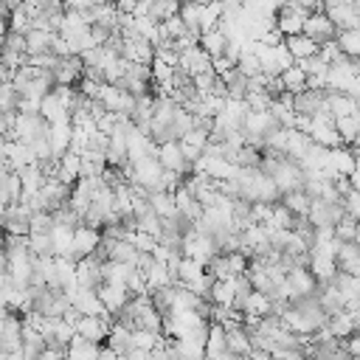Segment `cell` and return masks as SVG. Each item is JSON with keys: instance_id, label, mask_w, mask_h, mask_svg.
<instances>
[{"instance_id": "obj_33", "label": "cell", "mask_w": 360, "mask_h": 360, "mask_svg": "<svg viewBox=\"0 0 360 360\" xmlns=\"http://www.w3.org/2000/svg\"><path fill=\"white\" fill-rule=\"evenodd\" d=\"M236 70L245 76V79H250V76H259L262 73V65H259V56L253 53V45L248 42L245 45V53H242V59L236 62Z\"/></svg>"}, {"instance_id": "obj_49", "label": "cell", "mask_w": 360, "mask_h": 360, "mask_svg": "<svg viewBox=\"0 0 360 360\" xmlns=\"http://www.w3.org/2000/svg\"><path fill=\"white\" fill-rule=\"evenodd\" d=\"M343 211H346V217H352L354 222H360V194L357 191H349L343 197Z\"/></svg>"}, {"instance_id": "obj_22", "label": "cell", "mask_w": 360, "mask_h": 360, "mask_svg": "<svg viewBox=\"0 0 360 360\" xmlns=\"http://www.w3.org/2000/svg\"><path fill=\"white\" fill-rule=\"evenodd\" d=\"M225 45H228V37H225L219 28L200 34V48H202V51H205L211 59H219V56H225Z\"/></svg>"}, {"instance_id": "obj_24", "label": "cell", "mask_w": 360, "mask_h": 360, "mask_svg": "<svg viewBox=\"0 0 360 360\" xmlns=\"http://www.w3.org/2000/svg\"><path fill=\"white\" fill-rule=\"evenodd\" d=\"M354 107L357 101L343 96V93H326V110L332 112V118H349L354 115Z\"/></svg>"}, {"instance_id": "obj_46", "label": "cell", "mask_w": 360, "mask_h": 360, "mask_svg": "<svg viewBox=\"0 0 360 360\" xmlns=\"http://www.w3.org/2000/svg\"><path fill=\"white\" fill-rule=\"evenodd\" d=\"M245 104L250 112H267L273 101L267 98V93H250V96H245Z\"/></svg>"}, {"instance_id": "obj_42", "label": "cell", "mask_w": 360, "mask_h": 360, "mask_svg": "<svg viewBox=\"0 0 360 360\" xmlns=\"http://www.w3.org/2000/svg\"><path fill=\"white\" fill-rule=\"evenodd\" d=\"M0 51H6V53H25V37L8 31V34L0 39Z\"/></svg>"}, {"instance_id": "obj_52", "label": "cell", "mask_w": 360, "mask_h": 360, "mask_svg": "<svg viewBox=\"0 0 360 360\" xmlns=\"http://www.w3.org/2000/svg\"><path fill=\"white\" fill-rule=\"evenodd\" d=\"M20 8H22V14H25L28 20H37V17L42 14V3H39V0H22Z\"/></svg>"}, {"instance_id": "obj_47", "label": "cell", "mask_w": 360, "mask_h": 360, "mask_svg": "<svg viewBox=\"0 0 360 360\" xmlns=\"http://www.w3.org/2000/svg\"><path fill=\"white\" fill-rule=\"evenodd\" d=\"M155 59L163 62V65H169V68H177V59H180V56L172 51L169 42H160V45H155Z\"/></svg>"}, {"instance_id": "obj_16", "label": "cell", "mask_w": 360, "mask_h": 360, "mask_svg": "<svg viewBox=\"0 0 360 360\" xmlns=\"http://www.w3.org/2000/svg\"><path fill=\"white\" fill-rule=\"evenodd\" d=\"M284 48H287V53L292 56V62L312 59V56H318V51H321V45L312 42L309 37H304V34H298V37H287V39H284Z\"/></svg>"}, {"instance_id": "obj_19", "label": "cell", "mask_w": 360, "mask_h": 360, "mask_svg": "<svg viewBox=\"0 0 360 360\" xmlns=\"http://www.w3.org/2000/svg\"><path fill=\"white\" fill-rule=\"evenodd\" d=\"M326 329L332 332V338H335V340H346V338H352V335L357 332V323H354V318H352L346 309H340V312L329 315Z\"/></svg>"}, {"instance_id": "obj_32", "label": "cell", "mask_w": 360, "mask_h": 360, "mask_svg": "<svg viewBox=\"0 0 360 360\" xmlns=\"http://www.w3.org/2000/svg\"><path fill=\"white\" fill-rule=\"evenodd\" d=\"M278 79H281V84H284V93H290V96H301V93L307 90V76H304L295 65H292L290 70H284Z\"/></svg>"}, {"instance_id": "obj_9", "label": "cell", "mask_w": 360, "mask_h": 360, "mask_svg": "<svg viewBox=\"0 0 360 360\" xmlns=\"http://www.w3.org/2000/svg\"><path fill=\"white\" fill-rule=\"evenodd\" d=\"M158 163L163 166V172H174L183 180L191 174V163H186L180 155V141H169V143L158 146Z\"/></svg>"}, {"instance_id": "obj_35", "label": "cell", "mask_w": 360, "mask_h": 360, "mask_svg": "<svg viewBox=\"0 0 360 360\" xmlns=\"http://www.w3.org/2000/svg\"><path fill=\"white\" fill-rule=\"evenodd\" d=\"M202 273H205L202 264H197V262H191V259L183 256V262H180V267H177V273H174V278H177L180 287H186V284H191L194 278H200Z\"/></svg>"}, {"instance_id": "obj_36", "label": "cell", "mask_w": 360, "mask_h": 360, "mask_svg": "<svg viewBox=\"0 0 360 360\" xmlns=\"http://www.w3.org/2000/svg\"><path fill=\"white\" fill-rule=\"evenodd\" d=\"M222 17V3H202V11H200V31H214L217 22Z\"/></svg>"}, {"instance_id": "obj_2", "label": "cell", "mask_w": 360, "mask_h": 360, "mask_svg": "<svg viewBox=\"0 0 360 360\" xmlns=\"http://www.w3.org/2000/svg\"><path fill=\"white\" fill-rule=\"evenodd\" d=\"M48 132H51V127L45 124L42 115H25V112H17V118H14V132H11L8 141H17V143L31 146L37 138H48Z\"/></svg>"}, {"instance_id": "obj_5", "label": "cell", "mask_w": 360, "mask_h": 360, "mask_svg": "<svg viewBox=\"0 0 360 360\" xmlns=\"http://www.w3.org/2000/svg\"><path fill=\"white\" fill-rule=\"evenodd\" d=\"M112 323H115V318L112 315H101V318H93V315H82L79 321H76V335L82 338V340H90V343H96V346H104V340H107V335H110V329H112Z\"/></svg>"}, {"instance_id": "obj_27", "label": "cell", "mask_w": 360, "mask_h": 360, "mask_svg": "<svg viewBox=\"0 0 360 360\" xmlns=\"http://www.w3.org/2000/svg\"><path fill=\"white\" fill-rule=\"evenodd\" d=\"M225 346H228V352H231L236 360L250 354V338H248V332H245L242 326H239V329L225 332Z\"/></svg>"}, {"instance_id": "obj_54", "label": "cell", "mask_w": 360, "mask_h": 360, "mask_svg": "<svg viewBox=\"0 0 360 360\" xmlns=\"http://www.w3.org/2000/svg\"><path fill=\"white\" fill-rule=\"evenodd\" d=\"M349 186H352V191H357V194H360V172H357V169L349 174Z\"/></svg>"}, {"instance_id": "obj_25", "label": "cell", "mask_w": 360, "mask_h": 360, "mask_svg": "<svg viewBox=\"0 0 360 360\" xmlns=\"http://www.w3.org/2000/svg\"><path fill=\"white\" fill-rule=\"evenodd\" d=\"M149 208L160 217V219H172V217H177V205H174V194H166V191H155V194H149Z\"/></svg>"}, {"instance_id": "obj_37", "label": "cell", "mask_w": 360, "mask_h": 360, "mask_svg": "<svg viewBox=\"0 0 360 360\" xmlns=\"http://www.w3.org/2000/svg\"><path fill=\"white\" fill-rule=\"evenodd\" d=\"M160 228H163V225H160V217H158L155 211H146L143 217H135V231H138V233H149V236L158 239V236H160Z\"/></svg>"}, {"instance_id": "obj_56", "label": "cell", "mask_w": 360, "mask_h": 360, "mask_svg": "<svg viewBox=\"0 0 360 360\" xmlns=\"http://www.w3.org/2000/svg\"><path fill=\"white\" fill-rule=\"evenodd\" d=\"M0 360H6V352H0Z\"/></svg>"}, {"instance_id": "obj_39", "label": "cell", "mask_w": 360, "mask_h": 360, "mask_svg": "<svg viewBox=\"0 0 360 360\" xmlns=\"http://www.w3.org/2000/svg\"><path fill=\"white\" fill-rule=\"evenodd\" d=\"M163 335H155V332H146V329H132V349H141V352H152L158 343H160Z\"/></svg>"}, {"instance_id": "obj_13", "label": "cell", "mask_w": 360, "mask_h": 360, "mask_svg": "<svg viewBox=\"0 0 360 360\" xmlns=\"http://www.w3.org/2000/svg\"><path fill=\"white\" fill-rule=\"evenodd\" d=\"M96 295H98V301L104 304V312L112 315V318L129 304V292H127V287H121V284H101V287L96 290Z\"/></svg>"}, {"instance_id": "obj_14", "label": "cell", "mask_w": 360, "mask_h": 360, "mask_svg": "<svg viewBox=\"0 0 360 360\" xmlns=\"http://www.w3.org/2000/svg\"><path fill=\"white\" fill-rule=\"evenodd\" d=\"M98 245H101V231L87 228V225H79L73 231V253H76V262L93 256L98 250Z\"/></svg>"}, {"instance_id": "obj_51", "label": "cell", "mask_w": 360, "mask_h": 360, "mask_svg": "<svg viewBox=\"0 0 360 360\" xmlns=\"http://www.w3.org/2000/svg\"><path fill=\"white\" fill-rule=\"evenodd\" d=\"M318 56H321V59H323L326 65H332V62H338V59H340L343 53H340V48H338V42L332 39V42H323V45H321V51H318Z\"/></svg>"}, {"instance_id": "obj_21", "label": "cell", "mask_w": 360, "mask_h": 360, "mask_svg": "<svg viewBox=\"0 0 360 360\" xmlns=\"http://www.w3.org/2000/svg\"><path fill=\"white\" fill-rule=\"evenodd\" d=\"M39 115L45 118V124L51 127V124H62V121H70V112L59 104V98L53 96V93H48L45 98H42V104H39Z\"/></svg>"}, {"instance_id": "obj_26", "label": "cell", "mask_w": 360, "mask_h": 360, "mask_svg": "<svg viewBox=\"0 0 360 360\" xmlns=\"http://www.w3.org/2000/svg\"><path fill=\"white\" fill-rule=\"evenodd\" d=\"M132 270H135L132 264H121V262H101V281H104V284H121V287H124Z\"/></svg>"}, {"instance_id": "obj_44", "label": "cell", "mask_w": 360, "mask_h": 360, "mask_svg": "<svg viewBox=\"0 0 360 360\" xmlns=\"http://www.w3.org/2000/svg\"><path fill=\"white\" fill-rule=\"evenodd\" d=\"M273 217V205L267 202H250V222L253 225H270Z\"/></svg>"}, {"instance_id": "obj_6", "label": "cell", "mask_w": 360, "mask_h": 360, "mask_svg": "<svg viewBox=\"0 0 360 360\" xmlns=\"http://www.w3.org/2000/svg\"><path fill=\"white\" fill-rule=\"evenodd\" d=\"M0 231L8 233V236H28V231H31V211L22 202L6 205L3 217H0Z\"/></svg>"}, {"instance_id": "obj_3", "label": "cell", "mask_w": 360, "mask_h": 360, "mask_svg": "<svg viewBox=\"0 0 360 360\" xmlns=\"http://www.w3.org/2000/svg\"><path fill=\"white\" fill-rule=\"evenodd\" d=\"M323 14L332 20V25L338 31H354V28H360V3L332 0V3H323Z\"/></svg>"}, {"instance_id": "obj_34", "label": "cell", "mask_w": 360, "mask_h": 360, "mask_svg": "<svg viewBox=\"0 0 360 360\" xmlns=\"http://www.w3.org/2000/svg\"><path fill=\"white\" fill-rule=\"evenodd\" d=\"M28 250L34 259H42V256H53V242H51V233H28Z\"/></svg>"}, {"instance_id": "obj_7", "label": "cell", "mask_w": 360, "mask_h": 360, "mask_svg": "<svg viewBox=\"0 0 360 360\" xmlns=\"http://www.w3.org/2000/svg\"><path fill=\"white\" fill-rule=\"evenodd\" d=\"M65 295H68L70 307H73L79 315H93V318L107 315V312H104V304H101V301H98V295H96V290L70 287V290H65Z\"/></svg>"}, {"instance_id": "obj_55", "label": "cell", "mask_w": 360, "mask_h": 360, "mask_svg": "<svg viewBox=\"0 0 360 360\" xmlns=\"http://www.w3.org/2000/svg\"><path fill=\"white\" fill-rule=\"evenodd\" d=\"M0 82H11V70L3 62H0Z\"/></svg>"}, {"instance_id": "obj_58", "label": "cell", "mask_w": 360, "mask_h": 360, "mask_svg": "<svg viewBox=\"0 0 360 360\" xmlns=\"http://www.w3.org/2000/svg\"><path fill=\"white\" fill-rule=\"evenodd\" d=\"M0 233H3V231H0Z\"/></svg>"}, {"instance_id": "obj_10", "label": "cell", "mask_w": 360, "mask_h": 360, "mask_svg": "<svg viewBox=\"0 0 360 360\" xmlns=\"http://www.w3.org/2000/svg\"><path fill=\"white\" fill-rule=\"evenodd\" d=\"M287 287H290V295H292L290 304H292V301H301V298H315L318 281H315V276L309 270L295 267V270L287 273Z\"/></svg>"}, {"instance_id": "obj_17", "label": "cell", "mask_w": 360, "mask_h": 360, "mask_svg": "<svg viewBox=\"0 0 360 360\" xmlns=\"http://www.w3.org/2000/svg\"><path fill=\"white\" fill-rule=\"evenodd\" d=\"M70 138H73V127L70 121H62V124H51V132H48V143H51V155L59 160L68 146H70Z\"/></svg>"}, {"instance_id": "obj_15", "label": "cell", "mask_w": 360, "mask_h": 360, "mask_svg": "<svg viewBox=\"0 0 360 360\" xmlns=\"http://www.w3.org/2000/svg\"><path fill=\"white\" fill-rule=\"evenodd\" d=\"M326 169L338 177H349L354 169H357V158L349 146H340V149H329V158H326Z\"/></svg>"}, {"instance_id": "obj_23", "label": "cell", "mask_w": 360, "mask_h": 360, "mask_svg": "<svg viewBox=\"0 0 360 360\" xmlns=\"http://www.w3.org/2000/svg\"><path fill=\"white\" fill-rule=\"evenodd\" d=\"M65 360H98V346L76 335L65 349Z\"/></svg>"}, {"instance_id": "obj_29", "label": "cell", "mask_w": 360, "mask_h": 360, "mask_svg": "<svg viewBox=\"0 0 360 360\" xmlns=\"http://www.w3.org/2000/svg\"><path fill=\"white\" fill-rule=\"evenodd\" d=\"M245 315H256V318H270L273 315V304H270V298L264 295V292H250L248 295V301H245V309H242Z\"/></svg>"}, {"instance_id": "obj_11", "label": "cell", "mask_w": 360, "mask_h": 360, "mask_svg": "<svg viewBox=\"0 0 360 360\" xmlns=\"http://www.w3.org/2000/svg\"><path fill=\"white\" fill-rule=\"evenodd\" d=\"M174 70H180V73H186V76H197V73H214L211 70V56L200 48V45H194V48H188L186 53H180V59H177V68Z\"/></svg>"}, {"instance_id": "obj_8", "label": "cell", "mask_w": 360, "mask_h": 360, "mask_svg": "<svg viewBox=\"0 0 360 360\" xmlns=\"http://www.w3.org/2000/svg\"><path fill=\"white\" fill-rule=\"evenodd\" d=\"M304 37H309L312 42L323 45V42H332L338 39V28L332 25V20L323 14V11H315L304 20Z\"/></svg>"}, {"instance_id": "obj_40", "label": "cell", "mask_w": 360, "mask_h": 360, "mask_svg": "<svg viewBox=\"0 0 360 360\" xmlns=\"http://www.w3.org/2000/svg\"><path fill=\"white\" fill-rule=\"evenodd\" d=\"M292 222H295V217L281 205V202H276L273 205V217H270V225L276 228V231H292Z\"/></svg>"}, {"instance_id": "obj_28", "label": "cell", "mask_w": 360, "mask_h": 360, "mask_svg": "<svg viewBox=\"0 0 360 360\" xmlns=\"http://www.w3.org/2000/svg\"><path fill=\"white\" fill-rule=\"evenodd\" d=\"M51 31H37L31 28L25 34V56H37V53H48L51 51Z\"/></svg>"}, {"instance_id": "obj_20", "label": "cell", "mask_w": 360, "mask_h": 360, "mask_svg": "<svg viewBox=\"0 0 360 360\" xmlns=\"http://www.w3.org/2000/svg\"><path fill=\"white\" fill-rule=\"evenodd\" d=\"M233 298H236V284H233V278H228V281H214V284H211L208 301H211L214 307L231 309V307H233Z\"/></svg>"}, {"instance_id": "obj_30", "label": "cell", "mask_w": 360, "mask_h": 360, "mask_svg": "<svg viewBox=\"0 0 360 360\" xmlns=\"http://www.w3.org/2000/svg\"><path fill=\"white\" fill-rule=\"evenodd\" d=\"M338 48L346 59H360V28L354 31H338Z\"/></svg>"}, {"instance_id": "obj_1", "label": "cell", "mask_w": 360, "mask_h": 360, "mask_svg": "<svg viewBox=\"0 0 360 360\" xmlns=\"http://www.w3.org/2000/svg\"><path fill=\"white\" fill-rule=\"evenodd\" d=\"M267 177L276 183V188H278L281 197L304 188V172H301V166H298L295 160H287V158H281V160L273 166V172H270Z\"/></svg>"}, {"instance_id": "obj_18", "label": "cell", "mask_w": 360, "mask_h": 360, "mask_svg": "<svg viewBox=\"0 0 360 360\" xmlns=\"http://www.w3.org/2000/svg\"><path fill=\"white\" fill-rule=\"evenodd\" d=\"M79 166H82V158H79V155H73V152H65V155L59 158L56 180H59L62 186L73 188V186H76V180H79Z\"/></svg>"}, {"instance_id": "obj_50", "label": "cell", "mask_w": 360, "mask_h": 360, "mask_svg": "<svg viewBox=\"0 0 360 360\" xmlns=\"http://www.w3.org/2000/svg\"><path fill=\"white\" fill-rule=\"evenodd\" d=\"M225 259H228V270H231V276H233V278L248 273V259H245L242 253H228Z\"/></svg>"}, {"instance_id": "obj_48", "label": "cell", "mask_w": 360, "mask_h": 360, "mask_svg": "<svg viewBox=\"0 0 360 360\" xmlns=\"http://www.w3.org/2000/svg\"><path fill=\"white\" fill-rule=\"evenodd\" d=\"M183 143H188V146H197V149H205V143H208V132L205 129H197V127H191L183 138H180Z\"/></svg>"}, {"instance_id": "obj_12", "label": "cell", "mask_w": 360, "mask_h": 360, "mask_svg": "<svg viewBox=\"0 0 360 360\" xmlns=\"http://www.w3.org/2000/svg\"><path fill=\"white\" fill-rule=\"evenodd\" d=\"M104 281H101V262L96 256H87V259H79L76 262V287L82 290H98Z\"/></svg>"}, {"instance_id": "obj_57", "label": "cell", "mask_w": 360, "mask_h": 360, "mask_svg": "<svg viewBox=\"0 0 360 360\" xmlns=\"http://www.w3.org/2000/svg\"><path fill=\"white\" fill-rule=\"evenodd\" d=\"M357 172H360V155H357Z\"/></svg>"}, {"instance_id": "obj_41", "label": "cell", "mask_w": 360, "mask_h": 360, "mask_svg": "<svg viewBox=\"0 0 360 360\" xmlns=\"http://www.w3.org/2000/svg\"><path fill=\"white\" fill-rule=\"evenodd\" d=\"M53 231V217L51 211H37L31 214V231L28 233H51Z\"/></svg>"}, {"instance_id": "obj_43", "label": "cell", "mask_w": 360, "mask_h": 360, "mask_svg": "<svg viewBox=\"0 0 360 360\" xmlns=\"http://www.w3.org/2000/svg\"><path fill=\"white\" fill-rule=\"evenodd\" d=\"M149 70H152V82H149V84H169L172 76H174V68H169V65H163V62H158V59L149 65Z\"/></svg>"}, {"instance_id": "obj_4", "label": "cell", "mask_w": 360, "mask_h": 360, "mask_svg": "<svg viewBox=\"0 0 360 360\" xmlns=\"http://www.w3.org/2000/svg\"><path fill=\"white\" fill-rule=\"evenodd\" d=\"M180 250H183V256H186V259H191V262H197V264H202V267L217 256V245H214V239H211V236L197 233L194 228L183 236Z\"/></svg>"}, {"instance_id": "obj_38", "label": "cell", "mask_w": 360, "mask_h": 360, "mask_svg": "<svg viewBox=\"0 0 360 360\" xmlns=\"http://www.w3.org/2000/svg\"><path fill=\"white\" fill-rule=\"evenodd\" d=\"M357 225H360V222H354L352 217L343 214V219L332 228V231H335V239L343 242V245H346V242H354V239H357Z\"/></svg>"}, {"instance_id": "obj_45", "label": "cell", "mask_w": 360, "mask_h": 360, "mask_svg": "<svg viewBox=\"0 0 360 360\" xmlns=\"http://www.w3.org/2000/svg\"><path fill=\"white\" fill-rule=\"evenodd\" d=\"M129 245L138 250V253H152L155 248H158V239L155 236H149V233H132V239H129Z\"/></svg>"}, {"instance_id": "obj_53", "label": "cell", "mask_w": 360, "mask_h": 360, "mask_svg": "<svg viewBox=\"0 0 360 360\" xmlns=\"http://www.w3.org/2000/svg\"><path fill=\"white\" fill-rule=\"evenodd\" d=\"M98 360H118V354L110 346H98Z\"/></svg>"}, {"instance_id": "obj_31", "label": "cell", "mask_w": 360, "mask_h": 360, "mask_svg": "<svg viewBox=\"0 0 360 360\" xmlns=\"http://www.w3.org/2000/svg\"><path fill=\"white\" fill-rule=\"evenodd\" d=\"M292 217H307L309 214V205H312V200L304 194V191H292V194H284L281 200H278Z\"/></svg>"}]
</instances>
